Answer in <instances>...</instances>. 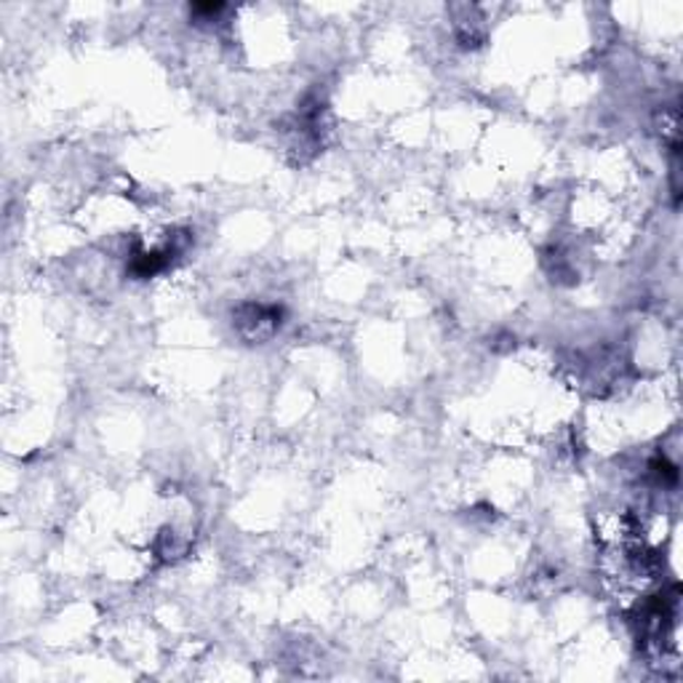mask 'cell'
Instances as JSON below:
<instances>
[{
	"label": "cell",
	"instance_id": "1",
	"mask_svg": "<svg viewBox=\"0 0 683 683\" xmlns=\"http://www.w3.org/2000/svg\"><path fill=\"white\" fill-rule=\"evenodd\" d=\"M281 307L251 302V305H240L236 310V328L240 337L249 339L251 345L254 342L259 345V342H268L281 328Z\"/></svg>",
	"mask_w": 683,
	"mask_h": 683
}]
</instances>
